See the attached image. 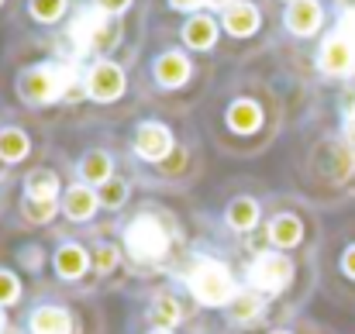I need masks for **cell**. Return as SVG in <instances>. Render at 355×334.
<instances>
[{
    "label": "cell",
    "instance_id": "603a6c76",
    "mask_svg": "<svg viewBox=\"0 0 355 334\" xmlns=\"http://www.w3.org/2000/svg\"><path fill=\"white\" fill-rule=\"evenodd\" d=\"M197 314H200V310L190 304V297H187L176 283H173V286H162V290H152L148 300H145V321L155 324V328H166V331L183 334L193 324Z\"/></svg>",
    "mask_w": 355,
    "mask_h": 334
},
{
    "label": "cell",
    "instance_id": "d4e9b609",
    "mask_svg": "<svg viewBox=\"0 0 355 334\" xmlns=\"http://www.w3.org/2000/svg\"><path fill=\"white\" fill-rule=\"evenodd\" d=\"M269 314H272V307H269L255 290L241 286V293L232 300V307L225 310V324H228L232 331L255 334V331H262V328H269V324H266Z\"/></svg>",
    "mask_w": 355,
    "mask_h": 334
},
{
    "label": "cell",
    "instance_id": "ab89813d",
    "mask_svg": "<svg viewBox=\"0 0 355 334\" xmlns=\"http://www.w3.org/2000/svg\"><path fill=\"white\" fill-rule=\"evenodd\" d=\"M0 179H3V176H0Z\"/></svg>",
    "mask_w": 355,
    "mask_h": 334
},
{
    "label": "cell",
    "instance_id": "4fadbf2b",
    "mask_svg": "<svg viewBox=\"0 0 355 334\" xmlns=\"http://www.w3.org/2000/svg\"><path fill=\"white\" fill-rule=\"evenodd\" d=\"M269 200L272 193L248 179V176H238L232 186L221 190V207H218V231L225 238H232L238 245H252L259 234H262V224L269 214Z\"/></svg>",
    "mask_w": 355,
    "mask_h": 334
},
{
    "label": "cell",
    "instance_id": "d6986e66",
    "mask_svg": "<svg viewBox=\"0 0 355 334\" xmlns=\"http://www.w3.org/2000/svg\"><path fill=\"white\" fill-rule=\"evenodd\" d=\"M59 207H62V227L73 231V234H90L94 238V234H111L114 231V221L107 218V211L101 204V193L87 183L69 179Z\"/></svg>",
    "mask_w": 355,
    "mask_h": 334
},
{
    "label": "cell",
    "instance_id": "7c38bea8",
    "mask_svg": "<svg viewBox=\"0 0 355 334\" xmlns=\"http://www.w3.org/2000/svg\"><path fill=\"white\" fill-rule=\"evenodd\" d=\"M314 241H318V214H314L311 200L300 197V193H272L262 234L252 245L276 248V252H286V255L300 258L314 248Z\"/></svg>",
    "mask_w": 355,
    "mask_h": 334
},
{
    "label": "cell",
    "instance_id": "52a82bcc",
    "mask_svg": "<svg viewBox=\"0 0 355 334\" xmlns=\"http://www.w3.org/2000/svg\"><path fill=\"white\" fill-rule=\"evenodd\" d=\"M83 100L73 131L90 128H121L141 114L138 87H135V62L124 59H94L80 69Z\"/></svg>",
    "mask_w": 355,
    "mask_h": 334
},
{
    "label": "cell",
    "instance_id": "9c48e42d",
    "mask_svg": "<svg viewBox=\"0 0 355 334\" xmlns=\"http://www.w3.org/2000/svg\"><path fill=\"white\" fill-rule=\"evenodd\" d=\"M218 17L225 28V69L259 66L276 52L279 7H272L269 0H235Z\"/></svg>",
    "mask_w": 355,
    "mask_h": 334
},
{
    "label": "cell",
    "instance_id": "d6a6232c",
    "mask_svg": "<svg viewBox=\"0 0 355 334\" xmlns=\"http://www.w3.org/2000/svg\"><path fill=\"white\" fill-rule=\"evenodd\" d=\"M259 334H321L318 328H297V324H269Z\"/></svg>",
    "mask_w": 355,
    "mask_h": 334
},
{
    "label": "cell",
    "instance_id": "f546056e",
    "mask_svg": "<svg viewBox=\"0 0 355 334\" xmlns=\"http://www.w3.org/2000/svg\"><path fill=\"white\" fill-rule=\"evenodd\" d=\"M28 300V290H24V276L10 265H0V310H14Z\"/></svg>",
    "mask_w": 355,
    "mask_h": 334
},
{
    "label": "cell",
    "instance_id": "d590c367",
    "mask_svg": "<svg viewBox=\"0 0 355 334\" xmlns=\"http://www.w3.org/2000/svg\"><path fill=\"white\" fill-rule=\"evenodd\" d=\"M235 0H207V10H214V14H221V10H228Z\"/></svg>",
    "mask_w": 355,
    "mask_h": 334
},
{
    "label": "cell",
    "instance_id": "7402d4cb",
    "mask_svg": "<svg viewBox=\"0 0 355 334\" xmlns=\"http://www.w3.org/2000/svg\"><path fill=\"white\" fill-rule=\"evenodd\" d=\"M21 334H87L76 307L62 297H38L24 307Z\"/></svg>",
    "mask_w": 355,
    "mask_h": 334
},
{
    "label": "cell",
    "instance_id": "9a60e30c",
    "mask_svg": "<svg viewBox=\"0 0 355 334\" xmlns=\"http://www.w3.org/2000/svg\"><path fill=\"white\" fill-rule=\"evenodd\" d=\"M69 169H73L76 183H87L94 190H101L107 179H114L124 169L114 128L76 131V148L69 152Z\"/></svg>",
    "mask_w": 355,
    "mask_h": 334
},
{
    "label": "cell",
    "instance_id": "74e56055",
    "mask_svg": "<svg viewBox=\"0 0 355 334\" xmlns=\"http://www.w3.org/2000/svg\"><path fill=\"white\" fill-rule=\"evenodd\" d=\"M138 334H176V331H166V328H155V324H148V321H145V328H141Z\"/></svg>",
    "mask_w": 355,
    "mask_h": 334
},
{
    "label": "cell",
    "instance_id": "1f68e13d",
    "mask_svg": "<svg viewBox=\"0 0 355 334\" xmlns=\"http://www.w3.org/2000/svg\"><path fill=\"white\" fill-rule=\"evenodd\" d=\"M197 10H207V0H159L155 3V14H166V17H187Z\"/></svg>",
    "mask_w": 355,
    "mask_h": 334
},
{
    "label": "cell",
    "instance_id": "f1b7e54d",
    "mask_svg": "<svg viewBox=\"0 0 355 334\" xmlns=\"http://www.w3.org/2000/svg\"><path fill=\"white\" fill-rule=\"evenodd\" d=\"M90 7H97L101 14L107 17H118L124 24H135L141 31L152 28V17H155V0H87Z\"/></svg>",
    "mask_w": 355,
    "mask_h": 334
},
{
    "label": "cell",
    "instance_id": "ba28073f",
    "mask_svg": "<svg viewBox=\"0 0 355 334\" xmlns=\"http://www.w3.org/2000/svg\"><path fill=\"white\" fill-rule=\"evenodd\" d=\"M145 38H148V31H141L135 24H124L118 17H107L97 7H90L87 0H80L73 21L66 24V31L59 38H52V45L76 66L94 62V59L138 62Z\"/></svg>",
    "mask_w": 355,
    "mask_h": 334
},
{
    "label": "cell",
    "instance_id": "7a4b0ae2",
    "mask_svg": "<svg viewBox=\"0 0 355 334\" xmlns=\"http://www.w3.org/2000/svg\"><path fill=\"white\" fill-rule=\"evenodd\" d=\"M80 69L83 66L69 62L49 38L10 31L0 52V107L31 114L52 131H73L83 100Z\"/></svg>",
    "mask_w": 355,
    "mask_h": 334
},
{
    "label": "cell",
    "instance_id": "5b68a950",
    "mask_svg": "<svg viewBox=\"0 0 355 334\" xmlns=\"http://www.w3.org/2000/svg\"><path fill=\"white\" fill-rule=\"evenodd\" d=\"M290 173L307 193V200H331L355 193V152L338 138L335 124L318 111L304 107L293 121Z\"/></svg>",
    "mask_w": 355,
    "mask_h": 334
},
{
    "label": "cell",
    "instance_id": "e575fe53",
    "mask_svg": "<svg viewBox=\"0 0 355 334\" xmlns=\"http://www.w3.org/2000/svg\"><path fill=\"white\" fill-rule=\"evenodd\" d=\"M14 186H17V183H7V179H0V207H7V204H10V193H14Z\"/></svg>",
    "mask_w": 355,
    "mask_h": 334
},
{
    "label": "cell",
    "instance_id": "3957f363",
    "mask_svg": "<svg viewBox=\"0 0 355 334\" xmlns=\"http://www.w3.org/2000/svg\"><path fill=\"white\" fill-rule=\"evenodd\" d=\"M124 169L135 183L159 193H187L200 183L207 159H204V134L197 121H176L162 114L141 111L128 124L114 128Z\"/></svg>",
    "mask_w": 355,
    "mask_h": 334
},
{
    "label": "cell",
    "instance_id": "6da1fadb",
    "mask_svg": "<svg viewBox=\"0 0 355 334\" xmlns=\"http://www.w3.org/2000/svg\"><path fill=\"white\" fill-rule=\"evenodd\" d=\"M193 121L218 155L245 162L272 152L290 134L297 104L276 69L241 66L218 76Z\"/></svg>",
    "mask_w": 355,
    "mask_h": 334
},
{
    "label": "cell",
    "instance_id": "30bf717a",
    "mask_svg": "<svg viewBox=\"0 0 355 334\" xmlns=\"http://www.w3.org/2000/svg\"><path fill=\"white\" fill-rule=\"evenodd\" d=\"M173 279L190 297V304L197 310H207V314H225L245 286L241 269H235V262L228 255L200 248V245L190 248L187 262L180 265V272Z\"/></svg>",
    "mask_w": 355,
    "mask_h": 334
},
{
    "label": "cell",
    "instance_id": "484cf974",
    "mask_svg": "<svg viewBox=\"0 0 355 334\" xmlns=\"http://www.w3.org/2000/svg\"><path fill=\"white\" fill-rule=\"evenodd\" d=\"M90 258H94V279L97 283H114L124 269H131L124 252H121L118 238H114V231L90 238Z\"/></svg>",
    "mask_w": 355,
    "mask_h": 334
},
{
    "label": "cell",
    "instance_id": "f35d334b",
    "mask_svg": "<svg viewBox=\"0 0 355 334\" xmlns=\"http://www.w3.org/2000/svg\"><path fill=\"white\" fill-rule=\"evenodd\" d=\"M269 3H272V7H279V10H283V7H290V3H293V0H269Z\"/></svg>",
    "mask_w": 355,
    "mask_h": 334
},
{
    "label": "cell",
    "instance_id": "ffe728a7",
    "mask_svg": "<svg viewBox=\"0 0 355 334\" xmlns=\"http://www.w3.org/2000/svg\"><path fill=\"white\" fill-rule=\"evenodd\" d=\"M80 0H21L10 31L17 35H35V38H59L66 24L73 21Z\"/></svg>",
    "mask_w": 355,
    "mask_h": 334
},
{
    "label": "cell",
    "instance_id": "8fae6325",
    "mask_svg": "<svg viewBox=\"0 0 355 334\" xmlns=\"http://www.w3.org/2000/svg\"><path fill=\"white\" fill-rule=\"evenodd\" d=\"M55 148V131L14 107H0V176L17 183L31 166L49 159Z\"/></svg>",
    "mask_w": 355,
    "mask_h": 334
},
{
    "label": "cell",
    "instance_id": "8d00e7d4",
    "mask_svg": "<svg viewBox=\"0 0 355 334\" xmlns=\"http://www.w3.org/2000/svg\"><path fill=\"white\" fill-rule=\"evenodd\" d=\"M0 334H14V328H10V317H7V310H0Z\"/></svg>",
    "mask_w": 355,
    "mask_h": 334
},
{
    "label": "cell",
    "instance_id": "8992f818",
    "mask_svg": "<svg viewBox=\"0 0 355 334\" xmlns=\"http://www.w3.org/2000/svg\"><path fill=\"white\" fill-rule=\"evenodd\" d=\"M114 238H118L128 265L141 276H155V272L176 276L193 248L187 241L180 214L145 193L114 221Z\"/></svg>",
    "mask_w": 355,
    "mask_h": 334
},
{
    "label": "cell",
    "instance_id": "cb8c5ba5",
    "mask_svg": "<svg viewBox=\"0 0 355 334\" xmlns=\"http://www.w3.org/2000/svg\"><path fill=\"white\" fill-rule=\"evenodd\" d=\"M7 227L28 231V234L59 231V227H62V207H59V204H49V200L21 197V193L14 190V193H10V204H7Z\"/></svg>",
    "mask_w": 355,
    "mask_h": 334
},
{
    "label": "cell",
    "instance_id": "83f0119b",
    "mask_svg": "<svg viewBox=\"0 0 355 334\" xmlns=\"http://www.w3.org/2000/svg\"><path fill=\"white\" fill-rule=\"evenodd\" d=\"M10 258H14L10 269H17L24 279H42L45 272H52V245H45V241H38V238L21 241V245L10 252Z\"/></svg>",
    "mask_w": 355,
    "mask_h": 334
},
{
    "label": "cell",
    "instance_id": "277c9868",
    "mask_svg": "<svg viewBox=\"0 0 355 334\" xmlns=\"http://www.w3.org/2000/svg\"><path fill=\"white\" fill-rule=\"evenodd\" d=\"M218 76H221V66H211L190 55L187 49L173 42V35L162 24L152 21L141 55L135 62V87H138L141 111L193 121L204 100L211 97Z\"/></svg>",
    "mask_w": 355,
    "mask_h": 334
},
{
    "label": "cell",
    "instance_id": "836d02e7",
    "mask_svg": "<svg viewBox=\"0 0 355 334\" xmlns=\"http://www.w3.org/2000/svg\"><path fill=\"white\" fill-rule=\"evenodd\" d=\"M17 3H21V0H0V28H10V24H14Z\"/></svg>",
    "mask_w": 355,
    "mask_h": 334
},
{
    "label": "cell",
    "instance_id": "ac0fdd59",
    "mask_svg": "<svg viewBox=\"0 0 355 334\" xmlns=\"http://www.w3.org/2000/svg\"><path fill=\"white\" fill-rule=\"evenodd\" d=\"M52 283L62 290H87L94 286V258L90 241H83L73 231H55L52 238Z\"/></svg>",
    "mask_w": 355,
    "mask_h": 334
},
{
    "label": "cell",
    "instance_id": "2e32d148",
    "mask_svg": "<svg viewBox=\"0 0 355 334\" xmlns=\"http://www.w3.org/2000/svg\"><path fill=\"white\" fill-rule=\"evenodd\" d=\"M152 21L162 24L173 35V42L180 49H187L190 55L225 69V28H221V17L214 10H197V14H187V17L155 14Z\"/></svg>",
    "mask_w": 355,
    "mask_h": 334
},
{
    "label": "cell",
    "instance_id": "44dd1931",
    "mask_svg": "<svg viewBox=\"0 0 355 334\" xmlns=\"http://www.w3.org/2000/svg\"><path fill=\"white\" fill-rule=\"evenodd\" d=\"M73 179V169H69V152L66 148H52L49 159H42L38 166H31L21 179H17V193L21 197H31V200H49V204H59L66 186Z\"/></svg>",
    "mask_w": 355,
    "mask_h": 334
},
{
    "label": "cell",
    "instance_id": "e0dca14e",
    "mask_svg": "<svg viewBox=\"0 0 355 334\" xmlns=\"http://www.w3.org/2000/svg\"><path fill=\"white\" fill-rule=\"evenodd\" d=\"M338 21V3L335 0H293L290 7L279 10V42L276 52H300L311 49L328 28Z\"/></svg>",
    "mask_w": 355,
    "mask_h": 334
},
{
    "label": "cell",
    "instance_id": "4316f807",
    "mask_svg": "<svg viewBox=\"0 0 355 334\" xmlns=\"http://www.w3.org/2000/svg\"><path fill=\"white\" fill-rule=\"evenodd\" d=\"M97 193H101V204H104L107 218H111V221H118L121 214H124L138 197H141V186L135 183V176H131L128 169H121L118 176H114V179H107Z\"/></svg>",
    "mask_w": 355,
    "mask_h": 334
},
{
    "label": "cell",
    "instance_id": "5bb4252c",
    "mask_svg": "<svg viewBox=\"0 0 355 334\" xmlns=\"http://www.w3.org/2000/svg\"><path fill=\"white\" fill-rule=\"evenodd\" d=\"M241 283L248 290H255L269 307H276V304H283L297 290V283H300V258L286 255V252H276V248L252 245L245 262H241Z\"/></svg>",
    "mask_w": 355,
    "mask_h": 334
},
{
    "label": "cell",
    "instance_id": "4dcf8cb0",
    "mask_svg": "<svg viewBox=\"0 0 355 334\" xmlns=\"http://www.w3.org/2000/svg\"><path fill=\"white\" fill-rule=\"evenodd\" d=\"M335 279L342 286H355V234L335 248Z\"/></svg>",
    "mask_w": 355,
    "mask_h": 334
}]
</instances>
